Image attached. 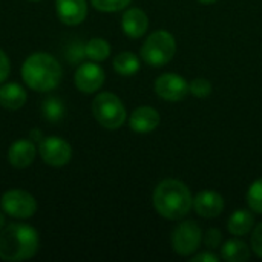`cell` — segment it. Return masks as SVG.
Returning <instances> with one entry per match:
<instances>
[{
	"mask_svg": "<svg viewBox=\"0 0 262 262\" xmlns=\"http://www.w3.org/2000/svg\"><path fill=\"white\" fill-rule=\"evenodd\" d=\"M64 112H66L64 103L57 97H49L41 104V115L46 121L57 123V121L63 120Z\"/></svg>",
	"mask_w": 262,
	"mask_h": 262,
	"instance_id": "21",
	"label": "cell"
},
{
	"mask_svg": "<svg viewBox=\"0 0 262 262\" xmlns=\"http://www.w3.org/2000/svg\"><path fill=\"white\" fill-rule=\"evenodd\" d=\"M192 262H220L221 261V256L215 255L213 252L207 250V252H203V253H198L195 256L190 258Z\"/></svg>",
	"mask_w": 262,
	"mask_h": 262,
	"instance_id": "28",
	"label": "cell"
},
{
	"mask_svg": "<svg viewBox=\"0 0 262 262\" xmlns=\"http://www.w3.org/2000/svg\"><path fill=\"white\" fill-rule=\"evenodd\" d=\"M11 72V61L3 49H0V84L6 81Z\"/></svg>",
	"mask_w": 262,
	"mask_h": 262,
	"instance_id": "27",
	"label": "cell"
},
{
	"mask_svg": "<svg viewBox=\"0 0 262 262\" xmlns=\"http://www.w3.org/2000/svg\"><path fill=\"white\" fill-rule=\"evenodd\" d=\"M198 2H201V3H204V5H209V3H213V2H216V0H198Z\"/></svg>",
	"mask_w": 262,
	"mask_h": 262,
	"instance_id": "31",
	"label": "cell"
},
{
	"mask_svg": "<svg viewBox=\"0 0 262 262\" xmlns=\"http://www.w3.org/2000/svg\"><path fill=\"white\" fill-rule=\"evenodd\" d=\"M189 91L196 98H206V97H209L212 94L213 88H212V83L207 78H193L189 83Z\"/></svg>",
	"mask_w": 262,
	"mask_h": 262,
	"instance_id": "24",
	"label": "cell"
},
{
	"mask_svg": "<svg viewBox=\"0 0 262 262\" xmlns=\"http://www.w3.org/2000/svg\"><path fill=\"white\" fill-rule=\"evenodd\" d=\"M252 250L258 258H262V223H259L252 233Z\"/></svg>",
	"mask_w": 262,
	"mask_h": 262,
	"instance_id": "26",
	"label": "cell"
},
{
	"mask_svg": "<svg viewBox=\"0 0 262 262\" xmlns=\"http://www.w3.org/2000/svg\"><path fill=\"white\" fill-rule=\"evenodd\" d=\"M84 55L91 60V61H104L106 58H109L111 55V45L107 40L95 37L91 38L86 45H84Z\"/></svg>",
	"mask_w": 262,
	"mask_h": 262,
	"instance_id": "20",
	"label": "cell"
},
{
	"mask_svg": "<svg viewBox=\"0 0 262 262\" xmlns=\"http://www.w3.org/2000/svg\"><path fill=\"white\" fill-rule=\"evenodd\" d=\"M5 227V215H3V210L0 212V230Z\"/></svg>",
	"mask_w": 262,
	"mask_h": 262,
	"instance_id": "30",
	"label": "cell"
},
{
	"mask_svg": "<svg viewBox=\"0 0 262 262\" xmlns=\"http://www.w3.org/2000/svg\"><path fill=\"white\" fill-rule=\"evenodd\" d=\"M92 114L95 120L109 130L120 129L127 118L123 101L112 92H100L92 101Z\"/></svg>",
	"mask_w": 262,
	"mask_h": 262,
	"instance_id": "5",
	"label": "cell"
},
{
	"mask_svg": "<svg viewBox=\"0 0 262 262\" xmlns=\"http://www.w3.org/2000/svg\"><path fill=\"white\" fill-rule=\"evenodd\" d=\"M203 241H204V244H206V247L209 250H215V249H218L221 246L223 235H221V232L218 229H209L207 233L203 236Z\"/></svg>",
	"mask_w": 262,
	"mask_h": 262,
	"instance_id": "25",
	"label": "cell"
},
{
	"mask_svg": "<svg viewBox=\"0 0 262 262\" xmlns=\"http://www.w3.org/2000/svg\"><path fill=\"white\" fill-rule=\"evenodd\" d=\"M250 258L249 246L241 239H229L221 244V259L227 262H244Z\"/></svg>",
	"mask_w": 262,
	"mask_h": 262,
	"instance_id": "18",
	"label": "cell"
},
{
	"mask_svg": "<svg viewBox=\"0 0 262 262\" xmlns=\"http://www.w3.org/2000/svg\"><path fill=\"white\" fill-rule=\"evenodd\" d=\"M0 207L3 213L17 220H28L37 212L35 198L23 189L6 190L0 198Z\"/></svg>",
	"mask_w": 262,
	"mask_h": 262,
	"instance_id": "7",
	"label": "cell"
},
{
	"mask_svg": "<svg viewBox=\"0 0 262 262\" xmlns=\"http://www.w3.org/2000/svg\"><path fill=\"white\" fill-rule=\"evenodd\" d=\"M28 94L18 83H5L0 86V106L8 111H18L25 106Z\"/></svg>",
	"mask_w": 262,
	"mask_h": 262,
	"instance_id": "16",
	"label": "cell"
},
{
	"mask_svg": "<svg viewBox=\"0 0 262 262\" xmlns=\"http://www.w3.org/2000/svg\"><path fill=\"white\" fill-rule=\"evenodd\" d=\"M149 17L140 8H127L121 17V29L130 38H140L147 32Z\"/></svg>",
	"mask_w": 262,
	"mask_h": 262,
	"instance_id": "15",
	"label": "cell"
},
{
	"mask_svg": "<svg viewBox=\"0 0 262 262\" xmlns=\"http://www.w3.org/2000/svg\"><path fill=\"white\" fill-rule=\"evenodd\" d=\"M155 92L166 101H181L190 94L186 78L173 72H166L155 80Z\"/></svg>",
	"mask_w": 262,
	"mask_h": 262,
	"instance_id": "9",
	"label": "cell"
},
{
	"mask_svg": "<svg viewBox=\"0 0 262 262\" xmlns=\"http://www.w3.org/2000/svg\"><path fill=\"white\" fill-rule=\"evenodd\" d=\"M203 236V230L196 221H183L172 232V249L180 256H190L198 252Z\"/></svg>",
	"mask_w": 262,
	"mask_h": 262,
	"instance_id": "6",
	"label": "cell"
},
{
	"mask_svg": "<svg viewBox=\"0 0 262 262\" xmlns=\"http://www.w3.org/2000/svg\"><path fill=\"white\" fill-rule=\"evenodd\" d=\"M247 204L250 207L252 212L255 213H261L262 215V178L256 180L247 190L246 195Z\"/></svg>",
	"mask_w": 262,
	"mask_h": 262,
	"instance_id": "22",
	"label": "cell"
},
{
	"mask_svg": "<svg viewBox=\"0 0 262 262\" xmlns=\"http://www.w3.org/2000/svg\"><path fill=\"white\" fill-rule=\"evenodd\" d=\"M37 152L38 149L31 138H20L9 146L8 161L14 169H26L34 163Z\"/></svg>",
	"mask_w": 262,
	"mask_h": 262,
	"instance_id": "11",
	"label": "cell"
},
{
	"mask_svg": "<svg viewBox=\"0 0 262 262\" xmlns=\"http://www.w3.org/2000/svg\"><path fill=\"white\" fill-rule=\"evenodd\" d=\"M112 66H114V71L117 74L129 77V75H134L140 71V58L130 51H123L114 57Z\"/></svg>",
	"mask_w": 262,
	"mask_h": 262,
	"instance_id": "19",
	"label": "cell"
},
{
	"mask_svg": "<svg viewBox=\"0 0 262 262\" xmlns=\"http://www.w3.org/2000/svg\"><path fill=\"white\" fill-rule=\"evenodd\" d=\"M20 74L29 89L37 92H49L60 84L63 69L58 60L51 54L34 52L23 61Z\"/></svg>",
	"mask_w": 262,
	"mask_h": 262,
	"instance_id": "3",
	"label": "cell"
},
{
	"mask_svg": "<svg viewBox=\"0 0 262 262\" xmlns=\"http://www.w3.org/2000/svg\"><path fill=\"white\" fill-rule=\"evenodd\" d=\"M152 203L160 216L177 221L184 218L193 207L190 189L180 180H163L154 190Z\"/></svg>",
	"mask_w": 262,
	"mask_h": 262,
	"instance_id": "1",
	"label": "cell"
},
{
	"mask_svg": "<svg viewBox=\"0 0 262 262\" xmlns=\"http://www.w3.org/2000/svg\"><path fill=\"white\" fill-rule=\"evenodd\" d=\"M104 69L97 61L81 63L74 75L75 88L83 94H94L104 84Z\"/></svg>",
	"mask_w": 262,
	"mask_h": 262,
	"instance_id": "10",
	"label": "cell"
},
{
	"mask_svg": "<svg viewBox=\"0 0 262 262\" xmlns=\"http://www.w3.org/2000/svg\"><path fill=\"white\" fill-rule=\"evenodd\" d=\"M193 209L203 218H218L224 210V198L215 190H203L193 198Z\"/></svg>",
	"mask_w": 262,
	"mask_h": 262,
	"instance_id": "13",
	"label": "cell"
},
{
	"mask_svg": "<svg viewBox=\"0 0 262 262\" xmlns=\"http://www.w3.org/2000/svg\"><path fill=\"white\" fill-rule=\"evenodd\" d=\"M29 138H31L32 141H38V143H40L45 137H43L41 130H35V129H34V130L29 132Z\"/></svg>",
	"mask_w": 262,
	"mask_h": 262,
	"instance_id": "29",
	"label": "cell"
},
{
	"mask_svg": "<svg viewBox=\"0 0 262 262\" xmlns=\"http://www.w3.org/2000/svg\"><path fill=\"white\" fill-rule=\"evenodd\" d=\"M161 117L157 109L150 106L137 107L129 117V127L137 134H149L160 126Z\"/></svg>",
	"mask_w": 262,
	"mask_h": 262,
	"instance_id": "14",
	"label": "cell"
},
{
	"mask_svg": "<svg viewBox=\"0 0 262 262\" xmlns=\"http://www.w3.org/2000/svg\"><path fill=\"white\" fill-rule=\"evenodd\" d=\"M55 12L61 23L77 26L84 21L88 15L86 0H55Z\"/></svg>",
	"mask_w": 262,
	"mask_h": 262,
	"instance_id": "12",
	"label": "cell"
},
{
	"mask_svg": "<svg viewBox=\"0 0 262 262\" xmlns=\"http://www.w3.org/2000/svg\"><path fill=\"white\" fill-rule=\"evenodd\" d=\"M31 2H38V0H31Z\"/></svg>",
	"mask_w": 262,
	"mask_h": 262,
	"instance_id": "32",
	"label": "cell"
},
{
	"mask_svg": "<svg viewBox=\"0 0 262 262\" xmlns=\"http://www.w3.org/2000/svg\"><path fill=\"white\" fill-rule=\"evenodd\" d=\"M177 52L175 37L164 29L152 32L141 46V58L146 64L154 68H161L167 64Z\"/></svg>",
	"mask_w": 262,
	"mask_h": 262,
	"instance_id": "4",
	"label": "cell"
},
{
	"mask_svg": "<svg viewBox=\"0 0 262 262\" xmlns=\"http://www.w3.org/2000/svg\"><path fill=\"white\" fill-rule=\"evenodd\" d=\"M132 0H91V5L101 12H117L126 9Z\"/></svg>",
	"mask_w": 262,
	"mask_h": 262,
	"instance_id": "23",
	"label": "cell"
},
{
	"mask_svg": "<svg viewBox=\"0 0 262 262\" xmlns=\"http://www.w3.org/2000/svg\"><path fill=\"white\" fill-rule=\"evenodd\" d=\"M255 227V216L250 213V210H235L229 221H227V230L233 236H246L250 233Z\"/></svg>",
	"mask_w": 262,
	"mask_h": 262,
	"instance_id": "17",
	"label": "cell"
},
{
	"mask_svg": "<svg viewBox=\"0 0 262 262\" xmlns=\"http://www.w3.org/2000/svg\"><path fill=\"white\" fill-rule=\"evenodd\" d=\"M38 232L21 223H12L0 230V259L6 262L28 261L38 252Z\"/></svg>",
	"mask_w": 262,
	"mask_h": 262,
	"instance_id": "2",
	"label": "cell"
},
{
	"mask_svg": "<svg viewBox=\"0 0 262 262\" xmlns=\"http://www.w3.org/2000/svg\"><path fill=\"white\" fill-rule=\"evenodd\" d=\"M38 154L45 164L51 167H63L72 158L71 144L61 137H45L38 143Z\"/></svg>",
	"mask_w": 262,
	"mask_h": 262,
	"instance_id": "8",
	"label": "cell"
}]
</instances>
